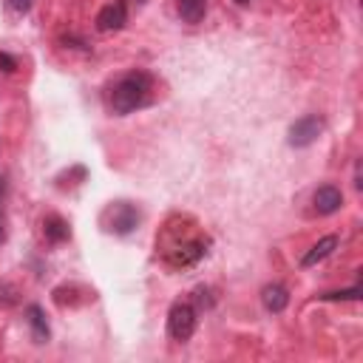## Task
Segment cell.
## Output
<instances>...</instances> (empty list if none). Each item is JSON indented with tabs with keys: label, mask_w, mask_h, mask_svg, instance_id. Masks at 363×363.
Wrapping results in <instances>:
<instances>
[{
	"label": "cell",
	"mask_w": 363,
	"mask_h": 363,
	"mask_svg": "<svg viewBox=\"0 0 363 363\" xmlns=\"http://www.w3.org/2000/svg\"><path fill=\"white\" fill-rule=\"evenodd\" d=\"M125 23H128L125 0H114V3L103 6V12L97 15V29H100V31H119Z\"/></svg>",
	"instance_id": "cell-6"
},
{
	"label": "cell",
	"mask_w": 363,
	"mask_h": 363,
	"mask_svg": "<svg viewBox=\"0 0 363 363\" xmlns=\"http://www.w3.org/2000/svg\"><path fill=\"white\" fill-rule=\"evenodd\" d=\"M15 304H17V287L0 284V306H15Z\"/></svg>",
	"instance_id": "cell-12"
},
{
	"label": "cell",
	"mask_w": 363,
	"mask_h": 363,
	"mask_svg": "<svg viewBox=\"0 0 363 363\" xmlns=\"http://www.w3.org/2000/svg\"><path fill=\"white\" fill-rule=\"evenodd\" d=\"M0 68H3L6 74H12V71L17 68V63H15V57H9L6 52H0Z\"/></svg>",
	"instance_id": "cell-15"
},
{
	"label": "cell",
	"mask_w": 363,
	"mask_h": 363,
	"mask_svg": "<svg viewBox=\"0 0 363 363\" xmlns=\"http://www.w3.org/2000/svg\"><path fill=\"white\" fill-rule=\"evenodd\" d=\"M43 236L49 239L52 244L66 242V239L71 236V230H68V221H63L60 216H45V218H43Z\"/></svg>",
	"instance_id": "cell-10"
},
{
	"label": "cell",
	"mask_w": 363,
	"mask_h": 363,
	"mask_svg": "<svg viewBox=\"0 0 363 363\" xmlns=\"http://www.w3.org/2000/svg\"><path fill=\"white\" fill-rule=\"evenodd\" d=\"M363 292H360V287H352V290H341V292H327L324 298L327 301H357Z\"/></svg>",
	"instance_id": "cell-13"
},
{
	"label": "cell",
	"mask_w": 363,
	"mask_h": 363,
	"mask_svg": "<svg viewBox=\"0 0 363 363\" xmlns=\"http://www.w3.org/2000/svg\"><path fill=\"white\" fill-rule=\"evenodd\" d=\"M29 324H31V332H34V341L37 343H45L49 341V324H45V318H43V312H40V306H31L29 309Z\"/></svg>",
	"instance_id": "cell-11"
},
{
	"label": "cell",
	"mask_w": 363,
	"mask_h": 363,
	"mask_svg": "<svg viewBox=\"0 0 363 363\" xmlns=\"http://www.w3.org/2000/svg\"><path fill=\"white\" fill-rule=\"evenodd\" d=\"M196 332V309L188 301H176L168 312V335L179 343L191 341Z\"/></svg>",
	"instance_id": "cell-2"
},
{
	"label": "cell",
	"mask_w": 363,
	"mask_h": 363,
	"mask_svg": "<svg viewBox=\"0 0 363 363\" xmlns=\"http://www.w3.org/2000/svg\"><path fill=\"white\" fill-rule=\"evenodd\" d=\"M343 207V193L335 185H321L312 193V210L318 216H332Z\"/></svg>",
	"instance_id": "cell-5"
},
{
	"label": "cell",
	"mask_w": 363,
	"mask_h": 363,
	"mask_svg": "<svg viewBox=\"0 0 363 363\" xmlns=\"http://www.w3.org/2000/svg\"><path fill=\"white\" fill-rule=\"evenodd\" d=\"M261 304H264L269 312H284L287 304H290L287 287H281V284H267V287L261 290Z\"/></svg>",
	"instance_id": "cell-7"
},
{
	"label": "cell",
	"mask_w": 363,
	"mask_h": 363,
	"mask_svg": "<svg viewBox=\"0 0 363 363\" xmlns=\"http://www.w3.org/2000/svg\"><path fill=\"white\" fill-rule=\"evenodd\" d=\"M6 6H9V12H15V15H26V12L31 9V0H6Z\"/></svg>",
	"instance_id": "cell-14"
},
{
	"label": "cell",
	"mask_w": 363,
	"mask_h": 363,
	"mask_svg": "<svg viewBox=\"0 0 363 363\" xmlns=\"http://www.w3.org/2000/svg\"><path fill=\"white\" fill-rule=\"evenodd\" d=\"M151 91H154V80L145 71H131L108 88L105 105L114 117H128L136 108H145L151 103Z\"/></svg>",
	"instance_id": "cell-1"
},
{
	"label": "cell",
	"mask_w": 363,
	"mask_h": 363,
	"mask_svg": "<svg viewBox=\"0 0 363 363\" xmlns=\"http://www.w3.org/2000/svg\"><path fill=\"white\" fill-rule=\"evenodd\" d=\"M335 247H338V236H324L318 244H312V250L301 258V264L304 267H315L318 261H324V258H329L332 253H335Z\"/></svg>",
	"instance_id": "cell-8"
},
{
	"label": "cell",
	"mask_w": 363,
	"mask_h": 363,
	"mask_svg": "<svg viewBox=\"0 0 363 363\" xmlns=\"http://www.w3.org/2000/svg\"><path fill=\"white\" fill-rule=\"evenodd\" d=\"M236 3H239V6H247V3H253V0H236Z\"/></svg>",
	"instance_id": "cell-16"
},
{
	"label": "cell",
	"mask_w": 363,
	"mask_h": 363,
	"mask_svg": "<svg viewBox=\"0 0 363 363\" xmlns=\"http://www.w3.org/2000/svg\"><path fill=\"white\" fill-rule=\"evenodd\" d=\"M176 9L185 23H202L207 15V0H176Z\"/></svg>",
	"instance_id": "cell-9"
},
{
	"label": "cell",
	"mask_w": 363,
	"mask_h": 363,
	"mask_svg": "<svg viewBox=\"0 0 363 363\" xmlns=\"http://www.w3.org/2000/svg\"><path fill=\"white\" fill-rule=\"evenodd\" d=\"M324 119L318 117V114H306V117H301V119H295L292 125H290V136H287V142L292 145V148H309V145H315L318 140L324 136Z\"/></svg>",
	"instance_id": "cell-3"
},
{
	"label": "cell",
	"mask_w": 363,
	"mask_h": 363,
	"mask_svg": "<svg viewBox=\"0 0 363 363\" xmlns=\"http://www.w3.org/2000/svg\"><path fill=\"white\" fill-rule=\"evenodd\" d=\"M103 224L108 233H117V236H125L131 233L136 224H140V210L128 202H117V205H108L105 213H103Z\"/></svg>",
	"instance_id": "cell-4"
}]
</instances>
